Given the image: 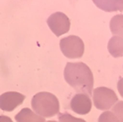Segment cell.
<instances>
[{"label":"cell","mask_w":123,"mask_h":122,"mask_svg":"<svg viewBox=\"0 0 123 122\" xmlns=\"http://www.w3.org/2000/svg\"><path fill=\"white\" fill-rule=\"evenodd\" d=\"M64 77L66 81L78 92L91 95L93 88V74L90 68L83 63H68Z\"/></svg>","instance_id":"obj_1"},{"label":"cell","mask_w":123,"mask_h":122,"mask_svg":"<svg viewBox=\"0 0 123 122\" xmlns=\"http://www.w3.org/2000/svg\"><path fill=\"white\" fill-rule=\"evenodd\" d=\"M32 108L41 117H52L59 113L60 102L56 95L42 91L36 93L32 98Z\"/></svg>","instance_id":"obj_2"},{"label":"cell","mask_w":123,"mask_h":122,"mask_svg":"<svg viewBox=\"0 0 123 122\" xmlns=\"http://www.w3.org/2000/svg\"><path fill=\"white\" fill-rule=\"evenodd\" d=\"M60 48L64 56L68 59H80L84 53V44L82 40L74 35L63 38L60 42Z\"/></svg>","instance_id":"obj_3"},{"label":"cell","mask_w":123,"mask_h":122,"mask_svg":"<svg viewBox=\"0 0 123 122\" xmlns=\"http://www.w3.org/2000/svg\"><path fill=\"white\" fill-rule=\"evenodd\" d=\"M92 95H93L94 106L100 110L109 109L112 105L116 104L119 101L115 91L104 86L95 88L92 91Z\"/></svg>","instance_id":"obj_4"},{"label":"cell","mask_w":123,"mask_h":122,"mask_svg":"<svg viewBox=\"0 0 123 122\" xmlns=\"http://www.w3.org/2000/svg\"><path fill=\"white\" fill-rule=\"evenodd\" d=\"M48 26L52 30V32L57 37H60L70 31L71 21L68 17L63 12L53 13L47 20Z\"/></svg>","instance_id":"obj_5"},{"label":"cell","mask_w":123,"mask_h":122,"mask_svg":"<svg viewBox=\"0 0 123 122\" xmlns=\"http://www.w3.org/2000/svg\"><path fill=\"white\" fill-rule=\"evenodd\" d=\"M25 95L17 91H7L0 95V109L7 112H11L23 103Z\"/></svg>","instance_id":"obj_6"},{"label":"cell","mask_w":123,"mask_h":122,"mask_svg":"<svg viewBox=\"0 0 123 122\" xmlns=\"http://www.w3.org/2000/svg\"><path fill=\"white\" fill-rule=\"evenodd\" d=\"M70 106L75 113L83 115L91 110V99L84 93H76L73 96Z\"/></svg>","instance_id":"obj_7"},{"label":"cell","mask_w":123,"mask_h":122,"mask_svg":"<svg viewBox=\"0 0 123 122\" xmlns=\"http://www.w3.org/2000/svg\"><path fill=\"white\" fill-rule=\"evenodd\" d=\"M17 122H46L44 117L39 116L29 108H23L15 116Z\"/></svg>","instance_id":"obj_8"},{"label":"cell","mask_w":123,"mask_h":122,"mask_svg":"<svg viewBox=\"0 0 123 122\" xmlns=\"http://www.w3.org/2000/svg\"><path fill=\"white\" fill-rule=\"evenodd\" d=\"M108 51L114 58L123 56V39L122 37L114 36L108 43Z\"/></svg>","instance_id":"obj_9"},{"label":"cell","mask_w":123,"mask_h":122,"mask_svg":"<svg viewBox=\"0 0 123 122\" xmlns=\"http://www.w3.org/2000/svg\"><path fill=\"white\" fill-rule=\"evenodd\" d=\"M111 32L114 35H119V37H122L123 35V27H122V15H117L111 19L110 23Z\"/></svg>","instance_id":"obj_10"},{"label":"cell","mask_w":123,"mask_h":122,"mask_svg":"<svg viewBox=\"0 0 123 122\" xmlns=\"http://www.w3.org/2000/svg\"><path fill=\"white\" fill-rule=\"evenodd\" d=\"M98 122H123V120L118 118L114 112L107 110L100 114L98 117Z\"/></svg>","instance_id":"obj_11"},{"label":"cell","mask_w":123,"mask_h":122,"mask_svg":"<svg viewBox=\"0 0 123 122\" xmlns=\"http://www.w3.org/2000/svg\"><path fill=\"white\" fill-rule=\"evenodd\" d=\"M59 120L60 122H86L81 118H76L68 113H59Z\"/></svg>","instance_id":"obj_12"},{"label":"cell","mask_w":123,"mask_h":122,"mask_svg":"<svg viewBox=\"0 0 123 122\" xmlns=\"http://www.w3.org/2000/svg\"><path fill=\"white\" fill-rule=\"evenodd\" d=\"M0 122H13L12 119L6 115H0Z\"/></svg>","instance_id":"obj_13"},{"label":"cell","mask_w":123,"mask_h":122,"mask_svg":"<svg viewBox=\"0 0 123 122\" xmlns=\"http://www.w3.org/2000/svg\"><path fill=\"white\" fill-rule=\"evenodd\" d=\"M47 122H57V121H53V120H52V121H47Z\"/></svg>","instance_id":"obj_14"}]
</instances>
